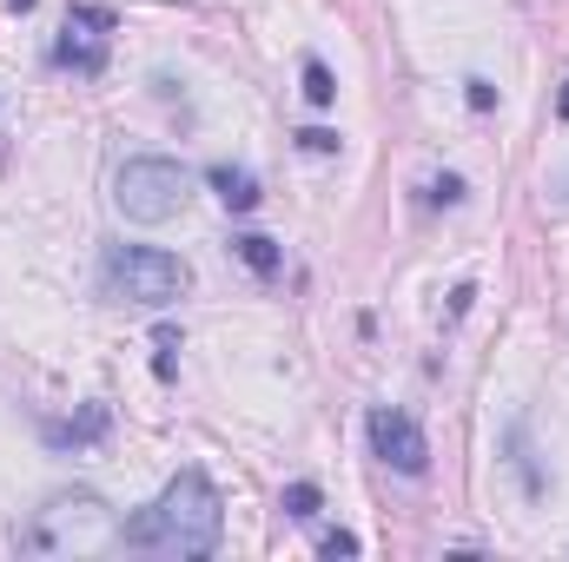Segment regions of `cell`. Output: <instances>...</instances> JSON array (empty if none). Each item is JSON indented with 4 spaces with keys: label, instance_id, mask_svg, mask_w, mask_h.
I'll return each mask as SVG.
<instances>
[{
    "label": "cell",
    "instance_id": "10",
    "mask_svg": "<svg viewBox=\"0 0 569 562\" xmlns=\"http://www.w3.org/2000/svg\"><path fill=\"white\" fill-rule=\"evenodd\" d=\"M305 100H311V107H331V100H338V87H331V67H325V60H305Z\"/></svg>",
    "mask_w": 569,
    "mask_h": 562
},
{
    "label": "cell",
    "instance_id": "14",
    "mask_svg": "<svg viewBox=\"0 0 569 562\" xmlns=\"http://www.w3.org/2000/svg\"><path fill=\"white\" fill-rule=\"evenodd\" d=\"M463 87H470V107H477V113L497 107V87H490V80H463Z\"/></svg>",
    "mask_w": 569,
    "mask_h": 562
},
{
    "label": "cell",
    "instance_id": "13",
    "mask_svg": "<svg viewBox=\"0 0 569 562\" xmlns=\"http://www.w3.org/2000/svg\"><path fill=\"white\" fill-rule=\"evenodd\" d=\"M298 145H305V152H338V133H325V127H305V133H298Z\"/></svg>",
    "mask_w": 569,
    "mask_h": 562
},
{
    "label": "cell",
    "instance_id": "6",
    "mask_svg": "<svg viewBox=\"0 0 569 562\" xmlns=\"http://www.w3.org/2000/svg\"><path fill=\"white\" fill-rule=\"evenodd\" d=\"M371 450L398 470V476H425L430 470V436L418 430V418H405V411H371Z\"/></svg>",
    "mask_w": 569,
    "mask_h": 562
},
{
    "label": "cell",
    "instance_id": "17",
    "mask_svg": "<svg viewBox=\"0 0 569 562\" xmlns=\"http://www.w3.org/2000/svg\"><path fill=\"white\" fill-rule=\"evenodd\" d=\"M13 7H20V13H27V7H33V0H13Z\"/></svg>",
    "mask_w": 569,
    "mask_h": 562
},
{
    "label": "cell",
    "instance_id": "16",
    "mask_svg": "<svg viewBox=\"0 0 569 562\" xmlns=\"http://www.w3.org/2000/svg\"><path fill=\"white\" fill-rule=\"evenodd\" d=\"M557 113H563V120H569V87H563V93H557Z\"/></svg>",
    "mask_w": 569,
    "mask_h": 562
},
{
    "label": "cell",
    "instance_id": "5",
    "mask_svg": "<svg viewBox=\"0 0 569 562\" xmlns=\"http://www.w3.org/2000/svg\"><path fill=\"white\" fill-rule=\"evenodd\" d=\"M107 33H113V13H107V7H73V13H67V33L53 40V67L100 73V67H107Z\"/></svg>",
    "mask_w": 569,
    "mask_h": 562
},
{
    "label": "cell",
    "instance_id": "3",
    "mask_svg": "<svg viewBox=\"0 0 569 562\" xmlns=\"http://www.w3.org/2000/svg\"><path fill=\"white\" fill-rule=\"evenodd\" d=\"M107 291L113 298H127V304H146V311H166V304H179L186 298V259H172V252H159V245H107Z\"/></svg>",
    "mask_w": 569,
    "mask_h": 562
},
{
    "label": "cell",
    "instance_id": "1",
    "mask_svg": "<svg viewBox=\"0 0 569 562\" xmlns=\"http://www.w3.org/2000/svg\"><path fill=\"white\" fill-rule=\"evenodd\" d=\"M219 530H226V510H219V490L206 470H179L159 503H146L140 516L120 523V543L113 550H140V556H212L219 550Z\"/></svg>",
    "mask_w": 569,
    "mask_h": 562
},
{
    "label": "cell",
    "instance_id": "12",
    "mask_svg": "<svg viewBox=\"0 0 569 562\" xmlns=\"http://www.w3.org/2000/svg\"><path fill=\"white\" fill-rule=\"evenodd\" d=\"M318 550H325V556H358V536H351V530H331Z\"/></svg>",
    "mask_w": 569,
    "mask_h": 562
},
{
    "label": "cell",
    "instance_id": "2",
    "mask_svg": "<svg viewBox=\"0 0 569 562\" xmlns=\"http://www.w3.org/2000/svg\"><path fill=\"white\" fill-rule=\"evenodd\" d=\"M13 543L27 556H93V550L120 543V523L100 496L73 490V496H47V510H33V523L13 530Z\"/></svg>",
    "mask_w": 569,
    "mask_h": 562
},
{
    "label": "cell",
    "instance_id": "15",
    "mask_svg": "<svg viewBox=\"0 0 569 562\" xmlns=\"http://www.w3.org/2000/svg\"><path fill=\"white\" fill-rule=\"evenodd\" d=\"M430 199H437V205H457V199H463V179H437Z\"/></svg>",
    "mask_w": 569,
    "mask_h": 562
},
{
    "label": "cell",
    "instance_id": "8",
    "mask_svg": "<svg viewBox=\"0 0 569 562\" xmlns=\"http://www.w3.org/2000/svg\"><path fill=\"white\" fill-rule=\"evenodd\" d=\"M212 192H219L232 212H259V199H266V192H259V179H252L246 165H212Z\"/></svg>",
    "mask_w": 569,
    "mask_h": 562
},
{
    "label": "cell",
    "instance_id": "11",
    "mask_svg": "<svg viewBox=\"0 0 569 562\" xmlns=\"http://www.w3.org/2000/svg\"><path fill=\"white\" fill-rule=\"evenodd\" d=\"M284 516L311 523V516H318V483H291V490H284Z\"/></svg>",
    "mask_w": 569,
    "mask_h": 562
},
{
    "label": "cell",
    "instance_id": "4",
    "mask_svg": "<svg viewBox=\"0 0 569 562\" xmlns=\"http://www.w3.org/2000/svg\"><path fill=\"white\" fill-rule=\"evenodd\" d=\"M113 205H120L127 219H140V225H166V219L186 205V165H179V159H159V152L127 159L120 179H113Z\"/></svg>",
    "mask_w": 569,
    "mask_h": 562
},
{
    "label": "cell",
    "instance_id": "9",
    "mask_svg": "<svg viewBox=\"0 0 569 562\" xmlns=\"http://www.w3.org/2000/svg\"><path fill=\"white\" fill-rule=\"evenodd\" d=\"M232 252H239V259H246L259 279H279V265H284L279 245H272V239H259V232H239V239H232Z\"/></svg>",
    "mask_w": 569,
    "mask_h": 562
},
{
    "label": "cell",
    "instance_id": "7",
    "mask_svg": "<svg viewBox=\"0 0 569 562\" xmlns=\"http://www.w3.org/2000/svg\"><path fill=\"white\" fill-rule=\"evenodd\" d=\"M100 436H107V404H87L73 423H47L53 450H80V443H100Z\"/></svg>",
    "mask_w": 569,
    "mask_h": 562
}]
</instances>
